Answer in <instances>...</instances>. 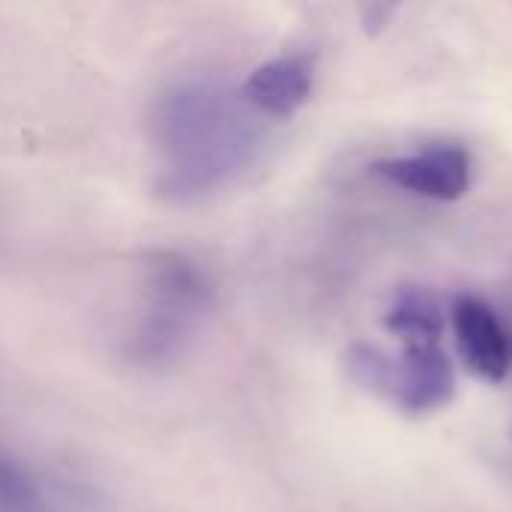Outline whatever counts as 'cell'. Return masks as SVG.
Returning <instances> with one entry per match:
<instances>
[{
    "mask_svg": "<svg viewBox=\"0 0 512 512\" xmlns=\"http://www.w3.org/2000/svg\"><path fill=\"white\" fill-rule=\"evenodd\" d=\"M315 90V60L309 54H279L258 63L240 84V99L258 117L288 120Z\"/></svg>",
    "mask_w": 512,
    "mask_h": 512,
    "instance_id": "cell-5",
    "label": "cell"
},
{
    "mask_svg": "<svg viewBox=\"0 0 512 512\" xmlns=\"http://www.w3.org/2000/svg\"><path fill=\"white\" fill-rule=\"evenodd\" d=\"M456 396V372L441 345L402 348L393 360L387 405L408 417H423L447 408Z\"/></svg>",
    "mask_w": 512,
    "mask_h": 512,
    "instance_id": "cell-4",
    "label": "cell"
},
{
    "mask_svg": "<svg viewBox=\"0 0 512 512\" xmlns=\"http://www.w3.org/2000/svg\"><path fill=\"white\" fill-rule=\"evenodd\" d=\"M0 512H45L39 483L18 459L6 453H0Z\"/></svg>",
    "mask_w": 512,
    "mask_h": 512,
    "instance_id": "cell-10",
    "label": "cell"
},
{
    "mask_svg": "<svg viewBox=\"0 0 512 512\" xmlns=\"http://www.w3.org/2000/svg\"><path fill=\"white\" fill-rule=\"evenodd\" d=\"M372 174L420 198L459 201L471 189V153L459 144H435L411 156L378 159Z\"/></svg>",
    "mask_w": 512,
    "mask_h": 512,
    "instance_id": "cell-3",
    "label": "cell"
},
{
    "mask_svg": "<svg viewBox=\"0 0 512 512\" xmlns=\"http://www.w3.org/2000/svg\"><path fill=\"white\" fill-rule=\"evenodd\" d=\"M453 333L465 366L477 378L489 384H501L510 375V333L489 303L477 297H459L453 306Z\"/></svg>",
    "mask_w": 512,
    "mask_h": 512,
    "instance_id": "cell-7",
    "label": "cell"
},
{
    "mask_svg": "<svg viewBox=\"0 0 512 512\" xmlns=\"http://www.w3.org/2000/svg\"><path fill=\"white\" fill-rule=\"evenodd\" d=\"M255 117L219 78L192 72L165 81L147 105L156 192L171 204H198L237 180L264 144Z\"/></svg>",
    "mask_w": 512,
    "mask_h": 512,
    "instance_id": "cell-1",
    "label": "cell"
},
{
    "mask_svg": "<svg viewBox=\"0 0 512 512\" xmlns=\"http://www.w3.org/2000/svg\"><path fill=\"white\" fill-rule=\"evenodd\" d=\"M141 306L204 324L216 303L207 267L183 249H150L141 258Z\"/></svg>",
    "mask_w": 512,
    "mask_h": 512,
    "instance_id": "cell-2",
    "label": "cell"
},
{
    "mask_svg": "<svg viewBox=\"0 0 512 512\" xmlns=\"http://www.w3.org/2000/svg\"><path fill=\"white\" fill-rule=\"evenodd\" d=\"M393 12H396V6H378V3H372V6H363L360 9V15H363V27H366V33H381L387 24H390V18H393Z\"/></svg>",
    "mask_w": 512,
    "mask_h": 512,
    "instance_id": "cell-11",
    "label": "cell"
},
{
    "mask_svg": "<svg viewBox=\"0 0 512 512\" xmlns=\"http://www.w3.org/2000/svg\"><path fill=\"white\" fill-rule=\"evenodd\" d=\"M198 330L201 324L195 321H186L180 315L159 312L150 306H138L123 336L120 354L132 369L144 375H165L186 360Z\"/></svg>",
    "mask_w": 512,
    "mask_h": 512,
    "instance_id": "cell-6",
    "label": "cell"
},
{
    "mask_svg": "<svg viewBox=\"0 0 512 512\" xmlns=\"http://www.w3.org/2000/svg\"><path fill=\"white\" fill-rule=\"evenodd\" d=\"M393 354L378 348V345H369V342H354L348 351H345V375L348 381L387 402V393H390V381H393Z\"/></svg>",
    "mask_w": 512,
    "mask_h": 512,
    "instance_id": "cell-9",
    "label": "cell"
},
{
    "mask_svg": "<svg viewBox=\"0 0 512 512\" xmlns=\"http://www.w3.org/2000/svg\"><path fill=\"white\" fill-rule=\"evenodd\" d=\"M384 330L393 333L402 348L414 345H441L444 336V312L441 303L420 288L402 291L390 312L384 315Z\"/></svg>",
    "mask_w": 512,
    "mask_h": 512,
    "instance_id": "cell-8",
    "label": "cell"
}]
</instances>
